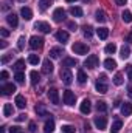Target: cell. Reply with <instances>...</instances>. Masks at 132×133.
<instances>
[{
    "instance_id": "cell-49",
    "label": "cell",
    "mask_w": 132,
    "mask_h": 133,
    "mask_svg": "<svg viewBox=\"0 0 132 133\" xmlns=\"http://www.w3.org/2000/svg\"><path fill=\"white\" fill-rule=\"evenodd\" d=\"M115 3H117L118 6H124V5L128 3V0H115Z\"/></svg>"
},
{
    "instance_id": "cell-18",
    "label": "cell",
    "mask_w": 132,
    "mask_h": 133,
    "mask_svg": "<svg viewBox=\"0 0 132 133\" xmlns=\"http://www.w3.org/2000/svg\"><path fill=\"white\" fill-rule=\"evenodd\" d=\"M121 113L124 115V116H129L132 113V104H129V102H124L123 105H121Z\"/></svg>"
},
{
    "instance_id": "cell-1",
    "label": "cell",
    "mask_w": 132,
    "mask_h": 133,
    "mask_svg": "<svg viewBox=\"0 0 132 133\" xmlns=\"http://www.w3.org/2000/svg\"><path fill=\"white\" fill-rule=\"evenodd\" d=\"M71 51L75 53V54H87L89 53V46L86 45V43H82V42H76V43H73V46H71Z\"/></svg>"
},
{
    "instance_id": "cell-9",
    "label": "cell",
    "mask_w": 132,
    "mask_h": 133,
    "mask_svg": "<svg viewBox=\"0 0 132 133\" xmlns=\"http://www.w3.org/2000/svg\"><path fill=\"white\" fill-rule=\"evenodd\" d=\"M53 19H55V22H62L65 19V11L62 8H56L53 12Z\"/></svg>"
},
{
    "instance_id": "cell-25",
    "label": "cell",
    "mask_w": 132,
    "mask_h": 133,
    "mask_svg": "<svg viewBox=\"0 0 132 133\" xmlns=\"http://www.w3.org/2000/svg\"><path fill=\"white\" fill-rule=\"evenodd\" d=\"M95 88H97V91L98 93H107V85H106V82H97V85H95Z\"/></svg>"
},
{
    "instance_id": "cell-51",
    "label": "cell",
    "mask_w": 132,
    "mask_h": 133,
    "mask_svg": "<svg viewBox=\"0 0 132 133\" xmlns=\"http://www.w3.org/2000/svg\"><path fill=\"white\" fill-rule=\"evenodd\" d=\"M98 81L99 82H106V81H107V76H106V74H99Z\"/></svg>"
},
{
    "instance_id": "cell-39",
    "label": "cell",
    "mask_w": 132,
    "mask_h": 133,
    "mask_svg": "<svg viewBox=\"0 0 132 133\" xmlns=\"http://www.w3.org/2000/svg\"><path fill=\"white\" fill-rule=\"evenodd\" d=\"M104 50H106V53H107V54H113V53L117 51V46H115L113 43H109V45H106V48H104Z\"/></svg>"
},
{
    "instance_id": "cell-43",
    "label": "cell",
    "mask_w": 132,
    "mask_h": 133,
    "mask_svg": "<svg viewBox=\"0 0 132 133\" xmlns=\"http://www.w3.org/2000/svg\"><path fill=\"white\" fill-rule=\"evenodd\" d=\"M17 46H19V50H23V46H25V37H23V36H22V37H19Z\"/></svg>"
},
{
    "instance_id": "cell-3",
    "label": "cell",
    "mask_w": 132,
    "mask_h": 133,
    "mask_svg": "<svg viewBox=\"0 0 132 133\" xmlns=\"http://www.w3.org/2000/svg\"><path fill=\"white\" fill-rule=\"evenodd\" d=\"M99 64V59L97 54H92V56H89L87 59H86V62H84V66H87V68H97Z\"/></svg>"
},
{
    "instance_id": "cell-33",
    "label": "cell",
    "mask_w": 132,
    "mask_h": 133,
    "mask_svg": "<svg viewBox=\"0 0 132 133\" xmlns=\"http://www.w3.org/2000/svg\"><path fill=\"white\" fill-rule=\"evenodd\" d=\"M50 5H51V0H39V8H40V11H45Z\"/></svg>"
},
{
    "instance_id": "cell-44",
    "label": "cell",
    "mask_w": 132,
    "mask_h": 133,
    "mask_svg": "<svg viewBox=\"0 0 132 133\" xmlns=\"http://www.w3.org/2000/svg\"><path fill=\"white\" fill-rule=\"evenodd\" d=\"M13 54H14V53H9V54H5V56L2 57V64H6V62H9V61H11V57H13Z\"/></svg>"
},
{
    "instance_id": "cell-40",
    "label": "cell",
    "mask_w": 132,
    "mask_h": 133,
    "mask_svg": "<svg viewBox=\"0 0 132 133\" xmlns=\"http://www.w3.org/2000/svg\"><path fill=\"white\" fill-rule=\"evenodd\" d=\"M113 84H115V85H121V84H123V74H121V73H117V74H115Z\"/></svg>"
},
{
    "instance_id": "cell-55",
    "label": "cell",
    "mask_w": 132,
    "mask_h": 133,
    "mask_svg": "<svg viewBox=\"0 0 132 133\" xmlns=\"http://www.w3.org/2000/svg\"><path fill=\"white\" fill-rule=\"evenodd\" d=\"M120 104H121V102H120V101L117 99V101H115V104H113V105H115V107H120Z\"/></svg>"
},
{
    "instance_id": "cell-12",
    "label": "cell",
    "mask_w": 132,
    "mask_h": 133,
    "mask_svg": "<svg viewBox=\"0 0 132 133\" xmlns=\"http://www.w3.org/2000/svg\"><path fill=\"white\" fill-rule=\"evenodd\" d=\"M79 110H81V113L89 115V113H90V110H92L90 101H89V99H84V101H82V102H81V105H79Z\"/></svg>"
},
{
    "instance_id": "cell-21",
    "label": "cell",
    "mask_w": 132,
    "mask_h": 133,
    "mask_svg": "<svg viewBox=\"0 0 132 133\" xmlns=\"http://www.w3.org/2000/svg\"><path fill=\"white\" fill-rule=\"evenodd\" d=\"M34 110H36L37 116H48V113H47V110H45V107H44L42 104H37Z\"/></svg>"
},
{
    "instance_id": "cell-48",
    "label": "cell",
    "mask_w": 132,
    "mask_h": 133,
    "mask_svg": "<svg viewBox=\"0 0 132 133\" xmlns=\"http://www.w3.org/2000/svg\"><path fill=\"white\" fill-rule=\"evenodd\" d=\"M0 77H2V81H6L8 79V71H2L0 73Z\"/></svg>"
},
{
    "instance_id": "cell-24",
    "label": "cell",
    "mask_w": 132,
    "mask_h": 133,
    "mask_svg": "<svg viewBox=\"0 0 132 133\" xmlns=\"http://www.w3.org/2000/svg\"><path fill=\"white\" fill-rule=\"evenodd\" d=\"M121 19H123V22L131 23V22H132V12H131V11H128V9H124V11H123V14H121Z\"/></svg>"
},
{
    "instance_id": "cell-29",
    "label": "cell",
    "mask_w": 132,
    "mask_h": 133,
    "mask_svg": "<svg viewBox=\"0 0 132 133\" xmlns=\"http://www.w3.org/2000/svg\"><path fill=\"white\" fill-rule=\"evenodd\" d=\"M104 66H106L107 70H115V68H117V62H115L113 59H106V61H104Z\"/></svg>"
},
{
    "instance_id": "cell-50",
    "label": "cell",
    "mask_w": 132,
    "mask_h": 133,
    "mask_svg": "<svg viewBox=\"0 0 132 133\" xmlns=\"http://www.w3.org/2000/svg\"><path fill=\"white\" fill-rule=\"evenodd\" d=\"M25 119H27V115H23V113L17 116V121H19V122H22V121H25Z\"/></svg>"
},
{
    "instance_id": "cell-45",
    "label": "cell",
    "mask_w": 132,
    "mask_h": 133,
    "mask_svg": "<svg viewBox=\"0 0 132 133\" xmlns=\"http://www.w3.org/2000/svg\"><path fill=\"white\" fill-rule=\"evenodd\" d=\"M67 25H68V30H71V31H76V28H78V25L75 22H68Z\"/></svg>"
},
{
    "instance_id": "cell-4",
    "label": "cell",
    "mask_w": 132,
    "mask_h": 133,
    "mask_svg": "<svg viewBox=\"0 0 132 133\" xmlns=\"http://www.w3.org/2000/svg\"><path fill=\"white\" fill-rule=\"evenodd\" d=\"M30 46H31L33 50H40V48L44 46V39L39 37V36H33V37L30 39Z\"/></svg>"
},
{
    "instance_id": "cell-57",
    "label": "cell",
    "mask_w": 132,
    "mask_h": 133,
    "mask_svg": "<svg viewBox=\"0 0 132 133\" xmlns=\"http://www.w3.org/2000/svg\"><path fill=\"white\" fill-rule=\"evenodd\" d=\"M67 3H73V2H76V0H65Z\"/></svg>"
},
{
    "instance_id": "cell-37",
    "label": "cell",
    "mask_w": 132,
    "mask_h": 133,
    "mask_svg": "<svg viewBox=\"0 0 132 133\" xmlns=\"http://www.w3.org/2000/svg\"><path fill=\"white\" fill-rule=\"evenodd\" d=\"M39 61H40V59H39V56H37V54H30V57H28V62H30L31 65H37V64H39Z\"/></svg>"
},
{
    "instance_id": "cell-6",
    "label": "cell",
    "mask_w": 132,
    "mask_h": 133,
    "mask_svg": "<svg viewBox=\"0 0 132 133\" xmlns=\"http://www.w3.org/2000/svg\"><path fill=\"white\" fill-rule=\"evenodd\" d=\"M48 99H50L51 104L58 105V104H59V91H58L56 88H50V90H48Z\"/></svg>"
},
{
    "instance_id": "cell-8",
    "label": "cell",
    "mask_w": 132,
    "mask_h": 133,
    "mask_svg": "<svg viewBox=\"0 0 132 133\" xmlns=\"http://www.w3.org/2000/svg\"><path fill=\"white\" fill-rule=\"evenodd\" d=\"M93 122H95L97 129H99V130H104V129H106V125H107V119H106L104 116H95Z\"/></svg>"
},
{
    "instance_id": "cell-7",
    "label": "cell",
    "mask_w": 132,
    "mask_h": 133,
    "mask_svg": "<svg viewBox=\"0 0 132 133\" xmlns=\"http://www.w3.org/2000/svg\"><path fill=\"white\" fill-rule=\"evenodd\" d=\"M34 28L39 30L40 33H50V31H51V26H50L47 22H36V23H34Z\"/></svg>"
},
{
    "instance_id": "cell-30",
    "label": "cell",
    "mask_w": 132,
    "mask_h": 133,
    "mask_svg": "<svg viewBox=\"0 0 132 133\" xmlns=\"http://www.w3.org/2000/svg\"><path fill=\"white\" fill-rule=\"evenodd\" d=\"M30 77H31V84H33V85H37V82H39V79H40V74L33 70V71L30 73Z\"/></svg>"
},
{
    "instance_id": "cell-17",
    "label": "cell",
    "mask_w": 132,
    "mask_h": 133,
    "mask_svg": "<svg viewBox=\"0 0 132 133\" xmlns=\"http://www.w3.org/2000/svg\"><path fill=\"white\" fill-rule=\"evenodd\" d=\"M16 105H17V108H25V105H27V99L22 96V95H17L16 96Z\"/></svg>"
},
{
    "instance_id": "cell-31",
    "label": "cell",
    "mask_w": 132,
    "mask_h": 133,
    "mask_svg": "<svg viewBox=\"0 0 132 133\" xmlns=\"http://www.w3.org/2000/svg\"><path fill=\"white\" fill-rule=\"evenodd\" d=\"M78 82H79V84H86V82H87V74H86L82 70L78 71Z\"/></svg>"
},
{
    "instance_id": "cell-56",
    "label": "cell",
    "mask_w": 132,
    "mask_h": 133,
    "mask_svg": "<svg viewBox=\"0 0 132 133\" xmlns=\"http://www.w3.org/2000/svg\"><path fill=\"white\" fill-rule=\"evenodd\" d=\"M129 79H131V81H132V70H131V71H129Z\"/></svg>"
},
{
    "instance_id": "cell-35",
    "label": "cell",
    "mask_w": 132,
    "mask_h": 133,
    "mask_svg": "<svg viewBox=\"0 0 132 133\" xmlns=\"http://www.w3.org/2000/svg\"><path fill=\"white\" fill-rule=\"evenodd\" d=\"M82 30H84V36H86L87 39H90V37H92V34H93L92 30H93V28H92L90 25H84V28H82Z\"/></svg>"
},
{
    "instance_id": "cell-52",
    "label": "cell",
    "mask_w": 132,
    "mask_h": 133,
    "mask_svg": "<svg viewBox=\"0 0 132 133\" xmlns=\"http://www.w3.org/2000/svg\"><path fill=\"white\" fill-rule=\"evenodd\" d=\"M126 42H129V43H132V33L128 34V37H126Z\"/></svg>"
},
{
    "instance_id": "cell-11",
    "label": "cell",
    "mask_w": 132,
    "mask_h": 133,
    "mask_svg": "<svg viewBox=\"0 0 132 133\" xmlns=\"http://www.w3.org/2000/svg\"><path fill=\"white\" fill-rule=\"evenodd\" d=\"M53 68H55V66L50 62V59H45V61H44V64H42V73H44V74H51V73H53Z\"/></svg>"
},
{
    "instance_id": "cell-14",
    "label": "cell",
    "mask_w": 132,
    "mask_h": 133,
    "mask_svg": "<svg viewBox=\"0 0 132 133\" xmlns=\"http://www.w3.org/2000/svg\"><path fill=\"white\" fill-rule=\"evenodd\" d=\"M6 22L13 26V28H16L17 25H19V19H17V16L14 14V12H11V14H8V17H6Z\"/></svg>"
},
{
    "instance_id": "cell-5",
    "label": "cell",
    "mask_w": 132,
    "mask_h": 133,
    "mask_svg": "<svg viewBox=\"0 0 132 133\" xmlns=\"http://www.w3.org/2000/svg\"><path fill=\"white\" fill-rule=\"evenodd\" d=\"M64 104L65 105H73L75 104V101H76V96H75V93L73 91H70V90H65L64 91Z\"/></svg>"
},
{
    "instance_id": "cell-38",
    "label": "cell",
    "mask_w": 132,
    "mask_h": 133,
    "mask_svg": "<svg viewBox=\"0 0 132 133\" xmlns=\"http://www.w3.org/2000/svg\"><path fill=\"white\" fill-rule=\"evenodd\" d=\"M23 68H25V61H22V59L14 64V70H16V71H22Z\"/></svg>"
},
{
    "instance_id": "cell-20",
    "label": "cell",
    "mask_w": 132,
    "mask_h": 133,
    "mask_svg": "<svg viewBox=\"0 0 132 133\" xmlns=\"http://www.w3.org/2000/svg\"><path fill=\"white\" fill-rule=\"evenodd\" d=\"M95 19H97L98 22H101V23H104V22L107 20V17H106V12H104L103 9H98V11L95 12Z\"/></svg>"
},
{
    "instance_id": "cell-15",
    "label": "cell",
    "mask_w": 132,
    "mask_h": 133,
    "mask_svg": "<svg viewBox=\"0 0 132 133\" xmlns=\"http://www.w3.org/2000/svg\"><path fill=\"white\" fill-rule=\"evenodd\" d=\"M62 54H64V50H62V48H59V46H56V48H51V50H50V57H53V59H59Z\"/></svg>"
},
{
    "instance_id": "cell-53",
    "label": "cell",
    "mask_w": 132,
    "mask_h": 133,
    "mask_svg": "<svg viewBox=\"0 0 132 133\" xmlns=\"http://www.w3.org/2000/svg\"><path fill=\"white\" fill-rule=\"evenodd\" d=\"M128 95H129V98L132 101V87H129V90H128Z\"/></svg>"
},
{
    "instance_id": "cell-59",
    "label": "cell",
    "mask_w": 132,
    "mask_h": 133,
    "mask_svg": "<svg viewBox=\"0 0 132 133\" xmlns=\"http://www.w3.org/2000/svg\"><path fill=\"white\" fill-rule=\"evenodd\" d=\"M19 2H22V3H23V2H27V0H19Z\"/></svg>"
},
{
    "instance_id": "cell-42",
    "label": "cell",
    "mask_w": 132,
    "mask_h": 133,
    "mask_svg": "<svg viewBox=\"0 0 132 133\" xmlns=\"http://www.w3.org/2000/svg\"><path fill=\"white\" fill-rule=\"evenodd\" d=\"M9 133H23V130H22V127H19V125H13V127L9 129Z\"/></svg>"
},
{
    "instance_id": "cell-58",
    "label": "cell",
    "mask_w": 132,
    "mask_h": 133,
    "mask_svg": "<svg viewBox=\"0 0 132 133\" xmlns=\"http://www.w3.org/2000/svg\"><path fill=\"white\" fill-rule=\"evenodd\" d=\"M82 2H86V3H87V2H90V0H82Z\"/></svg>"
},
{
    "instance_id": "cell-16",
    "label": "cell",
    "mask_w": 132,
    "mask_h": 133,
    "mask_svg": "<svg viewBox=\"0 0 132 133\" xmlns=\"http://www.w3.org/2000/svg\"><path fill=\"white\" fill-rule=\"evenodd\" d=\"M20 14H22V17H23L25 20H31V17H33L31 9H30V8H27V6H23V8L20 9Z\"/></svg>"
},
{
    "instance_id": "cell-47",
    "label": "cell",
    "mask_w": 132,
    "mask_h": 133,
    "mask_svg": "<svg viewBox=\"0 0 132 133\" xmlns=\"http://www.w3.org/2000/svg\"><path fill=\"white\" fill-rule=\"evenodd\" d=\"M28 130H30V133H34V132H36V124H34V122H30V125H28Z\"/></svg>"
},
{
    "instance_id": "cell-46",
    "label": "cell",
    "mask_w": 132,
    "mask_h": 133,
    "mask_svg": "<svg viewBox=\"0 0 132 133\" xmlns=\"http://www.w3.org/2000/svg\"><path fill=\"white\" fill-rule=\"evenodd\" d=\"M0 34H2V37H8L9 36V31L6 28H0Z\"/></svg>"
},
{
    "instance_id": "cell-26",
    "label": "cell",
    "mask_w": 132,
    "mask_h": 133,
    "mask_svg": "<svg viewBox=\"0 0 132 133\" xmlns=\"http://www.w3.org/2000/svg\"><path fill=\"white\" fill-rule=\"evenodd\" d=\"M121 127H123V122H121V121H115V122L112 124L110 133H118L120 130H121Z\"/></svg>"
},
{
    "instance_id": "cell-13",
    "label": "cell",
    "mask_w": 132,
    "mask_h": 133,
    "mask_svg": "<svg viewBox=\"0 0 132 133\" xmlns=\"http://www.w3.org/2000/svg\"><path fill=\"white\" fill-rule=\"evenodd\" d=\"M44 130H45V133H53L55 132V121H53V118H50V119L45 121Z\"/></svg>"
},
{
    "instance_id": "cell-23",
    "label": "cell",
    "mask_w": 132,
    "mask_h": 133,
    "mask_svg": "<svg viewBox=\"0 0 132 133\" xmlns=\"http://www.w3.org/2000/svg\"><path fill=\"white\" fill-rule=\"evenodd\" d=\"M120 56H121V59H128L129 56H131V48L126 45H123V48H121V51H120Z\"/></svg>"
},
{
    "instance_id": "cell-28",
    "label": "cell",
    "mask_w": 132,
    "mask_h": 133,
    "mask_svg": "<svg viewBox=\"0 0 132 133\" xmlns=\"http://www.w3.org/2000/svg\"><path fill=\"white\" fill-rule=\"evenodd\" d=\"M13 111H14V108H13L11 104H5L3 105V116H11Z\"/></svg>"
},
{
    "instance_id": "cell-2",
    "label": "cell",
    "mask_w": 132,
    "mask_h": 133,
    "mask_svg": "<svg viewBox=\"0 0 132 133\" xmlns=\"http://www.w3.org/2000/svg\"><path fill=\"white\" fill-rule=\"evenodd\" d=\"M61 79H62V82L65 84V85H70L71 82H73V76H71V73H70V70L64 66V68H61Z\"/></svg>"
},
{
    "instance_id": "cell-27",
    "label": "cell",
    "mask_w": 132,
    "mask_h": 133,
    "mask_svg": "<svg viewBox=\"0 0 132 133\" xmlns=\"http://www.w3.org/2000/svg\"><path fill=\"white\" fill-rule=\"evenodd\" d=\"M70 14L75 16V17H81V16H82V9H81L79 6H71V8H70Z\"/></svg>"
},
{
    "instance_id": "cell-10",
    "label": "cell",
    "mask_w": 132,
    "mask_h": 133,
    "mask_svg": "<svg viewBox=\"0 0 132 133\" xmlns=\"http://www.w3.org/2000/svg\"><path fill=\"white\" fill-rule=\"evenodd\" d=\"M0 91H2L3 96H8V95H11V93L16 91V85H14V84H6V85H3V87L0 88Z\"/></svg>"
},
{
    "instance_id": "cell-41",
    "label": "cell",
    "mask_w": 132,
    "mask_h": 133,
    "mask_svg": "<svg viewBox=\"0 0 132 133\" xmlns=\"http://www.w3.org/2000/svg\"><path fill=\"white\" fill-rule=\"evenodd\" d=\"M62 132H64V133H75L76 130H75V127H73V125L65 124V125H62Z\"/></svg>"
},
{
    "instance_id": "cell-54",
    "label": "cell",
    "mask_w": 132,
    "mask_h": 133,
    "mask_svg": "<svg viewBox=\"0 0 132 133\" xmlns=\"http://www.w3.org/2000/svg\"><path fill=\"white\" fill-rule=\"evenodd\" d=\"M6 45H8V43H6V42L3 40V42H2V45H0V48H6Z\"/></svg>"
},
{
    "instance_id": "cell-34",
    "label": "cell",
    "mask_w": 132,
    "mask_h": 133,
    "mask_svg": "<svg viewBox=\"0 0 132 133\" xmlns=\"http://www.w3.org/2000/svg\"><path fill=\"white\" fill-rule=\"evenodd\" d=\"M75 65H76V61L71 59V57H65L64 62H62V66H67V68H68V66H75Z\"/></svg>"
},
{
    "instance_id": "cell-19",
    "label": "cell",
    "mask_w": 132,
    "mask_h": 133,
    "mask_svg": "<svg viewBox=\"0 0 132 133\" xmlns=\"http://www.w3.org/2000/svg\"><path fill=\"white\" fill-rule=\"evenodd\" d=\"M56 39H58L59 42L65 43L67 40H68V33H67V31H62V30H61V31H58V33H56Z\"/></svg>"
},
{
    "instance_id": "cell-36",
    "label": "cell",
    "mask_w": 132,
    "mask_h": 133,
    "mask_svg": "<svg viewBox=\"0 0 132 133\" xmlns=\"http://www.w3.org/2000/svg\"><path fill=\"white\" fill-rule=\"evenodd\" d=\"M14 79H16V82H17V84H23V81H25V74H23L22 71H17Z\"/></svg>"
},
{
    "instance_id": "cell-22",
    "label": "cell",
    "mask_w": 132,
    "mask_h": 133,
    "mask_svg": "<svg viewBox=\"0 0 132 133\" xmlns=\"http://www.w3.org/2000/svg\"><path fill=\"white\" fill-rule=\"evenodd\" d=\"M97 34H98L99 39H103V40H104V39H107V37H109V30H107V28H104V26H103V28H98V30H97Z\"/></svg>"
},
{
    "instance_id": "cell-32",
    "label": "cell",
    "mask_w": 132,
    "mask_h": 133,
    "mask_svg": "<svg viewBox=\"0 0 132 133\" xmlns=\"http://www.w3.org/2000/svg\"><path fill=\"white\" fill-rule=\"evenodd\" d=\"M97 110H98L99 113L107 111V105H106V102H104V101H98V102H97Z\"/></svg>"
}]
</instances>
